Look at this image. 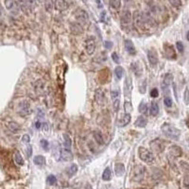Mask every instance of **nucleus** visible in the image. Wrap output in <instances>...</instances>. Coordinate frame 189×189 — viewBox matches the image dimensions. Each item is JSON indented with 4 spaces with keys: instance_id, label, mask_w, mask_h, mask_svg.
<instances>
[{
    "instance_id": "18",
    "label": "nucleus",
    "mask_w": 189,
    "mask_h": 189,
    "mask_svg": "<svg viewBox=\"0 0 189 189\" xmlns=\"http://www.w3.org/2000/svg\"><path fill=\"white\" fill-rule=\"evenodd\" d=\"M125 48L128 51V53H130L131 55H135L136 54V49L134 47V45L129 39H127L125 41Z\"/></svg>"
},
{
    "instance_id": "17",
    "label": "nucleus",
    "mask_w": 189,
    "mask_h": 189,
    "mask_svg": "<svg viewBox=\"0 0 189 189\" xmlns=\"http://www.w3.org/2000/svg\"><path fill=\"white\" fill-rule=\"evenodd\" d=\"M7 126H8V129L12 132H13V134H18V132L21 131V126H20L17 122L9 121L7 124Z\"/></svg>"
},
{
    "instance_id": "5",
    "label": "nucleus",
    "mask_w": 189,
    "mask_h": 189,
    "mask_svg": "<svg viewBox=\"0 0 189 189\" xmlns=\"http://www.w3.org/2000/svg\"><path fill=\"white\" fill-rule=\"evenodd\" d=\"M33 88H34L35 93L37 95H40V96L44 95L47 93V81L40 79V80H37L33 83Z\"/></svg>"
},
{
    "instance_id": "39",
    "label": "nucleus",
    "mask_w": 189,
    "mask_h": 189,
    "mask_svg": "<svg viewBox=\"0 0 189 189\" xmlns=\"http://www.w3.org/2000/svg\"><path fill=\"white\" fill-rule=\"evenodd\" d=\"M73 189H92V187L88 183H81V185H77L74 186Z\"/></svg>"
},
{
    "instance_id": "57",
    "label": "nucleus",
    "mask_w": 189,
    "mask_h": 189,
    "mask_svg": "<svg viewBox=\"0 0 189 189\" xmlns=\"http://www.w3.org/2000/svg\"><path fill=\"white\" fill-rule=\"evenodd\" d=\"M36 128L40 130V128H41V123H40V121H38L37 123H36Z\"/></svg>"
},
{
    "instance_id": "50",
    "label": "nucleus",
    "mask_w": 189,
    "mask_h": 189,
    "mask_svg": "<svg viewBox=\"0 0 189 189\" xmlns=\"http://www.w3.org/2000/svg\"><path fill=\"white\" fill-rule=\"evenodd\" d=\"M45 7H47V9L50 11V9L54 7V2H50V1L47 2V3H45Z\"/></svg>"
},
{
    "instance_id": "26",
    "label": "nucleus",
    "mask_w": 189,
    "mask_h": 189,
    "mask_svg": "<svg viewBox=\"0 0 189 189\" xmlns=\"http://www.w3.org/2000/svg\"><path fill=\"white\" fill-rule=\"evenodd\" d=\"M147 125V119L144 116H138L134 122V126L138 128H144Z\"/></svg>"
},
{
    "instance_id": "44",
    "label": "nucleus",
    "mask_w": 189,
    "mask_h": 189,
    "mask_svg": "<svg viewBox=\"0 0 189 189\" xmlns=\"http://www.w3.org/2000/svg\"><path fill=\"white\" fill-rule=\"evenodd\" d=\"M176 47H177V49L179 50V52H181V53H182L183 50H185V47H183V45H182V42H180V41L176 43Z\"/></svg>"
},
{
    "instance_id": "28",
    "label": "nucleus",
    "mask_w": 189,
    "mask_h": 189,
    "mask_svg": "<svg viewBox=\"0 0 189 189\" xmlns=\"http://www.w3.org/2000/svg\"><path fill=\"white\" fill-rule=\"evenodd\" d=\"M33 162H34V164L36 166H44L45 164V158L44 156H42V155H37V156L34 157Z\"/></svg>"
},
{
    "instance_id": "43",
    "label": "nucleus",
    "mask_w": 189,
    "mask_h": 189,
    "mask_svg": "<svg viewBox=\"0 0 189 189\" xmlns=\"http://www.w3.org/2000/svg\"><path fill=\"white\" fill-rule=\"evenodd\" d=\"M112 59H113V61L115 63H120V58H119L118 54H117L116 52H114L113 54H112Z\"/></svg>"
},
{
    "instance_id": "15",
    "label": "nucleus",
    "mask_w": 189,
    "mask_h": 189,
    "mask_svg": "<svg viewBox=\"0 0 189 189\" xmlns=\"http://www.w3.org/2000/svg\"><path fill=\"white\" fill-rule=\"evenodd\" d=\"M5 5H6L7 9L9 11H11L14 13H17L19 11V3L15 1H5Z\"/></svg>"
},
{
    "instance_id": "49",
    "label": "nucleus",
    "mask_w": 189,
    "mask_h": 189,
    "mask_svg": "<svg viewBox=\"0 0 189 189\" xmlns=\"http://www.w3.org/2000/svg\"><path fill=\"white\" fill-rule=\"evenodd\" d=\"M180 165L182 166V167L183 168V169H186V171L189 172V164H187V163H185V162H181Z\"/></svg>"
},
{
    "instance_id": "10",
    "label": "nucleus",
    "mask_w": 189,
    "mask_h": 189,
    "mask_svg": "<svg viewBox=\"0 0 189 189\" xmlns=\"http://www.w3.org/2000/svg\"><path fill=\"white\" fill-rule=\"evenodd\" d=\"M173 81V75L170 73H167L165 75L164 77V80H163V82H162V89L164 91V94H167V92L169 93V88H168V86H169Z\"/></svg>"
},
{
    "instance_id": "25",
    "label": "nucleus",
    "mask_w": 189,
    "mask_h": 189,
    "mask_svg": "<svg viewBox=\"0 0 189 189\" xmlns=\"http://www.w3.org/2000/svg\"><path fill=\"white\" fill-rule=\"evenodd\" d=\"M115 172L117 176H122L125 172V166L122 163H116L115 166Z\"/></svg>"
},
{
    "instance_id": "29",
    "label": "nucleus",
    "mask_w": 189,
    "mask_h": 189,
    "mask_svg": "<svg viewBox=\"0 0 189 189\" xmlns=\"http://www.w3.org/2000/svg\"><path fill=\"white\" fill-rule=\"evenodd\" d=\"M72 146V140L67 134H63V147L66 150H70Z\"/></svg>"
},
{
    "instance_id": "36",
    "label": "nucleus",
    "mask_w": 189,
    "mask_h": 189,
    "mask_svg": "<svg viewBox=\"0 0 189 189\" xmlns=\"http://www.w3.org/2000/svg\"><path fill=\"white\" fill-rule=\"evenodd\" d=\"M139 112L141 114H143V115H147V104L145 103V102H141L140 103V105H139Z\"/></svg>"
},
{
    "instance_id": "31",
    "label": "nucleus",
    "mask_w": 189,
    "mask_h": 189,
    "mask_svg": "<svg viewBox=\"0 0 189 189\" xmlns=\"http://www.w3.org/2000/svg\"><path fill=\"white\" fill-rule=\"evenodd\" d=\"M159 114V106L156 103V102H151V106H150V115H157Z\"/></svg>"
},
{
    "instance_id": "42",
    "label": "nucleus",
    "mask_w": 189,
    "mask_h": 189,
    "mask_svg": "<svg viewBox=\"0 0 189 189\" xmlns=\"http://www.w3.org/2000/svg\"><path fill=\"white\" fill-rule=\"evenodd\" d=\"M41 146H42V147L45 150H48V147H49V144H48V142L47 141V140H45V139H43V140H41Z\"/></svg>"
},
{
    "instance_id": "21",
    "label": "nucleus",
    "mask_w": 189,
    "mask_h": 189,
    "mask_svg": "<svg viewBox=\"0 0 189 189\" xmlns=\"http://www.w3.org/2000/svg\"><path fill=\"white\" fill-rule=\"evenodd\" d=\"M169 153L173 157H180L182 154V150L179 146H172L169 149Z\"/></svg>"
},
{
    "instance_id": "40",
    "label": "nucleus",
    "mask_w": 189,
    "mask_h": 189,
    "mask_svg": "<svg viewBox=\"0 0 189 189\" xmlns=\"http://www.w3.org/2000/svg\"><path fill=\"white\" fill-rule=\"evenodd\" d=\"M119 95H120V92H119L118 90L111 91V98H112V99H113V100H116V99H118Z\"/></svg>"
},
{
    "instance_id": "56",
    "label": "nucleus",
    "mask_w": 189,
    "mask_h": 189,
    "mask_svg": "<svg viewBox=\"0 0 189 189\" xmlns=\"http://www.w3.org/2000/svg\"><path fill=\"white\" fill-rule=\"evenodd\" d=\"M3 14H4V9L1 6V4H0V16H2Z\"/></svg>"
},
{
    "instance_id": "45",
    "label": "nucleus",
    "mask_w": 189,
    "mask_h": 189,
    "mask_svg": "<svg viewBox=\"0 0 189 189\" xmlns=\"http://www.w3.org/2000/svg\"><path fill=\"white\" fill-rule=\"evenodd\" d=\"M113 45H114V43L112 42V41H105L104 42V47H105L106 49H108V50L112 49Z\"/></svg>"
},
{
    "instance_id": "38",
    "label": "nucleus",
    "mask_w": 189,
    "mask_h": 189,
    "mask_svg": "<svg viewBox=\"0 0 189 189\" xmlns=\"http://www.w3.org/2000/svg\"><path fill=\"white\" fill-rule=\"evenodd\" d=\"M124 109H125V112H126V114H130L131 112L132 111V105L131 102L129 101H126L125 103H124Z\"/></svg>"
},
{
    "instance_id": "13",
    "label": "nucleus",
    "mask_w": 189,
    "mask_h": 189,
    "mask_svg": "<svg viewBox=\"0 0 189 189\" xmlns=\"http://www.w3.org/2000/svg\"><path fill=\"white\" fill-rule=\"evenodd\" d=\"M131 13L130 11H124L123 12H122V15H121V24L123 26H127L129 25L131 22Z\"/></svg>"
},
{
    "instance_id": "48",
    "label": "nucleus",
    "mask_w": 189,
    "mask_h": 189,
    "mask_svg": "<svg viewBox=\"0 0 189 189\" xmlns=\"http://www.w3.org/2000/svg\"><path fill=\"white\" fill-rule=\"evenodd\" d=\"M150 96H152V98H157V96H159V91H158V89L157 88L152 89L151 92H150Z\"/></svg>"
},
{
    "instance_id": "27",
    "label": "nucleus",
    "mask_w": 189,
    "mask_h": 189,
    "mask_svg": "<svg viewBox=\"0 0 189 189\" xmlns=\"http://www.w3.org/2000/svg\"><path fill=\"white\" fill-rule=\"evenodd\" d=\"M93 135H94V138L96 140V142L98 143L99 145H103L104 144V140H103V136H102L101 132L99 131H95L93 132Z\"/></svg>"
},
{
    "instance_id": "59",
    "label": "nucleus",
    "mask_w": 189,
    "mask_h": 189,
    "mask_svg": "<svg viewBox=\"0 0 189 189\" xmlns=\"http://www.w3.org/2000/svg\"><path fill=\"white\" fill-rule=\"evenodd\" d=\"M137 189H145V188H137Z\"/></svg>"
},
{
    "instance_id": "12",
    "label": "nucleus",
    "mask_w": 189,
    "mask_h": 189,
    "mask_svg": "<svg viewBox=\"0 0 189 189\" xmlns=\"http://www.w3.org/2000/svg\"><path fill=\"white\" fill-rule=\"evenodd\" d=\"M147 60L151 65H156L158 63V55L154 49H150L147 51Z\"/></svg>"
},
{
    "instance_id": "8",
    "label": "nucleus",
    "mask_w": 189,
    "mask_h": 189,
    "mask_svg": "<svg viewBox=\"0 0 189 189\" xmlns=\"http://www.w3.org/2000/svg\"><path fill=\"white\" fill-rule=\"evenodd\" d=\"M150 149L152 151H154L156 153H160L164 150L165 149V145H164V142H163L161 139H155L150 142Z\"/></svg>"
},
{
    "instance_id": "32",
    "label": "nucleus",
    "mask_w": 189,
    "mask_h": 189,
    "mask_svg": "<svg viewBox=\"0 0 189 189\" xmlns=\"http://www.w3.org/2000/svg\"><path fill=\"white\" fill-rule=\"evenodd\" d=\"M77 171H78V166L76 164H73L72 166H70L67 169H66V173H67L68 176H73L74 174H76Z\"/></svg>"
},
{
    "instance_id": "6",
    "label": "nucleus",
    "mask_w": 189,
    "mask_h": 189,
    "mask_svg": "<svg viewBox=\"0 0 189 189\" xmlns=\"http://www.w3.org/2000/svg\"><path fill=\"white\" fill-rule=\"evenodd\" d=\"M134 26L137 29L143 30L146 27V22L144 16H143V13L139 11H135L134 13Z\"/></svg>"
},
{
    "instance_id": "22",
    "label": "nucleus",
    "mask_w": 189,
    "mask_h": 189,
    "mask_svg": "<svg viewBox=\"0 0 189 189\" xmlns=\"http://www.w3.org/2000/svg\"><path fill=\"white\" fill-rule=\"evenodd\" d=\"M131 118V116L130 114H125V115L118 120V126H119V127H125V126H127L128 124L130 123Z\"/></svg>"
},
{
    "instance_id": "52",
    "label": "nucleus",
    "mask_w": 189,
    "mask_h": 189,
    "mask_svg": "<svg viewBox=\"0 0 189 189\" xmlns=\"http://www.w3.org/2000/svg\"><path fill=\"white\" fill-rule=\"evenodd\" d=\"M29 135L28 134H25L23 137H22V141L24 142V143H26V144H28L29 143Z\"/></svg>"
},
{
    "instance_id": "34",
    "label": "nucleus",
    "mask_w": 189,
    "mask_h": 189,
    "mask_svg": "<svg viewBox=\"0 0 189 189\" xmlns=\"http://www.w3.org/2000/svg\"><path fill=\"white\" fill-rule=\"evenodd\" d=\"M115 74L116 76V78L120 80L122 78V76H123V68H122L121 66H116L115 69Z\"/></svg>"
},
{
    "instance_id": "47",
    "label": "nucleus",
    "mask_w": 189,
    "mask_h": 189,
    "mask_svg": "<svg viewBox=\"0 0 189 189\" xmlns=\"http://www.w3.org/2000/svg\"><path fill=\"white\" fill-rule=\"evenodd\" d=\"M164 102H165V105L167 106V107L172 106V99H171V98H169V96H166L164 100Z\"/></svg>"
},
{
    "instance_id": "1",
    "label": "nucleus",
    "mask_w": 189,
    "mask_h": 189,
    "mask_svg": "<svg viewBox=\"0 0 189 189\" xmlns=\"http://www.w3.org/2000/svg\"><path fill=\"white\" fill-rule=\"evenodd\" d=\"M162 131L166 137L170 138L172 140H178L180 138L181 135V131L177 129L176 127H174L171 124H164L162 126Z\"/></svg>"
},
{
    "instance_id": "53",
    "label": "nucleus",
    "mask_w": 189,
    "mask_h": 189,
    "mask_svg": "<svg viewBox=\"0 0 189 189\" xmlns=\"http://www.w3.org/2000/svg\"><path fill=\"white\" fill-rule=\"evenodd\" d=\"M183 183H185V187L189 189V176L185 177V179H183Z\"/></svg>"
},
{
    "instance_id": "19",
    "label": "nucleus",
    "mask_w": 189,
    "mask_h": 189,
    "mask_svg": "<svg viewBox=\"0 0 189 189\" xmlns=\"http://www.w3.org/2000/svg\"><path fill=\"white\" fill-rule=\"evenodd\" d=\"M69 6V2L64 1V0H58V1L54 2V7L59 9V11H64L68 8Z\"/></svg>"
},
{
    "instance_id": "3",
    "label": "nucleus",
    "mask_w": 189,
    "mask_h": 189,
    "mask_svg": "<svg viewBox=\"0 0 189 189\" xmlns=\"http://www.w3.org/2000/svg\"><path fill=\"white\" fill-rule=\"evenodd\" d=\"M146 173V168L142 165H137L134 166L131 173V180L134 182H141L144 179Z\"/></svg>"
},
{
    "instance_id": "58",
    "label": "nucleus",
    "mask_w": 189,
    "mask_h": 189,
    "mask_svg": "<svg viewBox=\"0 0 189 189\" xmlns=\"http://www.w3.org/2000/svg\"><path fill=\"white\" fill-rule=\"evenodd\" d=\"M186 38H187V40L189 41V30L187 31V34H186Z\"/></svg>"
},
{
    "instance_id": "37",
    "label": "nucleus",
    "mask_w": 189,
    "mask_h": 189,
    "mask_svg": "<svg viewBox=\"0 0 189 189\" xmlns=\"http://www.w3.org/2000/svg\"><path fill=\"white\" fill-rule=\"evenodd\" d=\"M183 101H185V104H189V87H185V93H183Z\"/></svg>"
},
{
    "instance_id": "16",
    "label": "nucleus",
    "mask_w": 189,
    "mask_h": 189,
    "mask_svg": "<svg viewBox=\"0 0 189 189\" xmlns=\"http://www.w3.org/2000/svg\"><path fill=\"white\" fill-rule=\"evenodd\" d=\"M95 99L99 104H103L105 101V93L102 89H98L95 93Z\"/></svg>"
},
{
    "instance_id": "51",
    "label": "nucleus",
    "mask_w": 189,
    "mask_h": 189,
    "mask_svg": "<svg viewBox=\"0 0 189 189\" xmlns=\"http://www.w3.org/2000/svg\"><path fill=\"white\" fill-rule=\"evenodd\" d=\"M114 109H115V112H117L119 110V100L118 99L115 100V102H114Z\"/></svg>"
},
{
    "instance_id": "41",
    "label": "nucleus",
    "mask_w": 189,
    "mask_h": 189,
    "mask_svg": "<svg viewBox=\"0 0 189 189\" xmlns=\"http://www.w3.org/2000/svg\"><path fill=\"white\" fill-rule=\"evenodd\" d=\"M47 181L48 182V185H53L56 183V182H57V179H56V177L54 175H49L47 179Z\"/></svg>"
},
{
    "instance_id": "24",
    "label": "nucleus",
    "mask_w": 189,
    "mask_h": 189,
    "mask_svg": "<svg viewBox=\"0 0 189 189\" xmlns=\"http://www.w3.org/2000/svg\"><path fill=\"white\" fill-rule=\"evenodd\" d=\"M13 159H14L15 164H16L17 166H24V159H23L22 155L20 154V152L18 150H15L14 154H13Z\"/></svg>"
},
{
    "instance_id": "14",
    "label": "nucleus",
    "mask_w": 189,
    "mask_h": 189,
    "mask_svg": "<svg viewBox=\"0 0 189 189\" xmlns=\"http://www.w3.org/2000/svg\"><path fill=\"white\" fill-rule=\"evenodd\" d=\"M70 30L71 32H72L73 34H76V35H80L83 32V28L81 27V25L79 24V23H71L70 24Z\"/></svg>"
},
{
    "instance_id": "11",
    "label": "nucleus",
    "mask_w": 189,
    "mask_h": 189,
    "mask_svg": "<svg viewBox=\"0 0 189 189\" xmlns=\"http://www.w3.org/2000/svg\"><path fill=\"white\" fill-rule=\"evenodd\" d=\"M131 89H132V79L130 75H128L126 77L125 83H124V95H125V96L128 98V96H131Z\"/></svg>"
},
{
    "instance_id": "2",
    "label": "nucleus",
    "mask_w": 189,
    "mask_h": 189,
    "mask_svg": "<svg viewBox=\"0 0 189 189\" xmlns=\"http://www.w3.org/2000/svg\"><path fill=\"white\" fill-rule=\"evenodd\" d=\"M17 113L23 117L28 116L31 114V107L28 100H22L21 102H19V104L17 105Z\"/></svg>"
},
{
    "instance_id": "30",
    "label": "nucleus",
    "mask_w": 189,
    "mask_h": 189,
    "mask_svg": "<svg viewBox=\"0 0 189 189\" xmlns=\"http://www.w3.org/2000/svg\"><path fill=\"white\" fill-rule=\"evenodd\" d=\"M166 52L167 58H169V59H175L176 58L175 51H174V49H173L172 47H170V45H166Z\"/></svg>"
},
{
    "instance_id": "55",
    "label": "nucleus",
    "mask_w": 189,
    "mask_h": 189,
    "mask_svg": "<svg viewBox=\"0 0 189 189\" xmlns=\"http://www.w3.org/2000/svg\"><path fill=\"white\" fill-rule=\"evenodd\" d=\"M105 16H106V12H102L100 14V20L101 21H105Z\"/></svg>"
},
{
    "instance_id": "54",
    "label": "nucleus",
    "mask_w": 189,
    "mask_h": 189,
    "mask_svg": "<svg viewBox=\"0 0 189 189\" xmlns=\"http://www.w3.org/2000/svg\"><path fill=\"white\" fill-rule=\"evenodd\" d=\"M31 153H32V147L28 145V150H27V154H28V157H30V156H31Z\"/></svg>"
},
{
    "instance_id": "9",
    "label": "nucleus",
    "mask_w": 189,
    "mask_h": 189,
    "mask_svg": "<svg viewBox=\"0 0 189 189\" xmlns=\"http://www.w3.org/2000/svg\"><path fill=\"white\" fill-rule=\"evenodd\" d=\"M85 50L88 55H92L96 50V40L94 37H88L85 40Z\"/></svg>"
},
{
    "instance_id": "35",
    "label": "nucleus",
    "mask_w": 189,
    "mask_h": 189,
    "mask_svg": "<svg viewBox=\"0 0 189 189\" xmlns=\"http://www.w3.org/2000/svg\"><path fill=\"white\" fill-rule=\"evenodd\" d=\"M120 5H121V2L119 0H111L110 1V6L115 9H118L120 8Z\"/></svg>"
},
{
    "instance_id": "33",
    "label": "nucleus",
    "mask_w": 189,
    "mask_h": 189,
    "mask_svg": "<svg viewBox=\"0 0 189 189\" xmlns=\"http://www.w3.org/2000/svg\"><path fill=\"white\" fill-rule=\"evenodd\" d=\"M112 178V171L109 167L105 168V170L103 171V174H102V179L104 181H110Z\"/></svg>"
},
{
    "instance_id": "23",
    "label": "nucleus",
    "mask_w": 189,
    "mask_h": 189,
    "mask_svg": "<svg viewBox=\"0 0 189 189\" xmlns=\"http://www.w3.org/2000/svg\"><path fill=\"white\" fill-rule=\"evenodd\" d=\"M131 70L134 71V73L137 76V77H140L142 75L143 70L141 68V65L138 62H135V63H132L131 65Z\"/></svg>"
},
{
    "instance_id": "46",
    "label": "nucleus",
    "mask_w": 189,
    "mask_h": 189,
    "mask_svg": "<svg viewBox=\"0 0 189 189\" xmlns=\"http://www.w3.org/2000/svg\"><path fill=\"white\" fill-rule=\"evenodd\" d=\"M169 3H170L171 5H173V6H174L175 8H179V7H180L181 5H182V2L179 1V0H170Z\"/></svg>"
},
{
    "instance_id": "20",
    "label": "nucleus",
    "mask_w": 189,
    "mask_h": 189,
    "mask_svg": "<svg viewBox=\"0 0 189 189\" xmlns=\"http://www.w3.org/2000/svg\"><path fill=\"white\" fill-rule=\"evenodd\" d=\"M61 158L63 161H71L73 159V154L71 152V150L63 149L61 151Z\"/></svg>"
},
{
    "instance_id": "7",
    "label": "nucleus",
    "mask_w": 189,
    "mask_h": 189,
    "mask_svg": "<svg viewBox=\"0 0 189 189\" xmlns=\"http://www.w3.org/2000/svg\"><path fill=\"white\" fill-rule=\"evenodd\" d=\"M74 16L79 22L81 23H88L89 21V15L87 12H85L82 9H77L74 12Z\"/></svg>"
},
{
    "instance_id": "4",
    "label": "nucleus",
    "mask_w": 189,
    "mask_h": 189,
    "mask_svg": "<svg viewBox=\"0 0 189 189\" xmlns=\"http://www.w3.org/2000/svg\"><path fill=\"white\" fill-rule=\"evenodd\" d=\"M138 154L140 159L143 162L147 163V164H150V163L154 161V156H153L152 153L149 150H147L143 147H140L138 149Z\"/></svg>"
}]
</instances>
